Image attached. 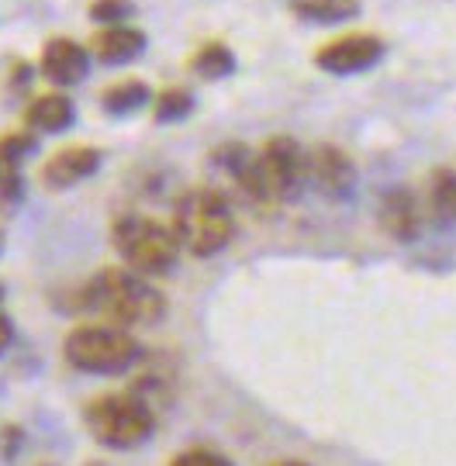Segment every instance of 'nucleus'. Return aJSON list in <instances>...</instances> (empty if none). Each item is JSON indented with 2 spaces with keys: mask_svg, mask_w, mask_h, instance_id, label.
<instances>
[{
  "mask_svg": "<svg viewBox=\"0 0 456 466\" xmlns=\"http://www.w3.org/2000/svg\"><path fill=\"white\" fill-rule=\"evenodd\" d=\"M0 252H4V228H0Z\"/></svg>",
  "mask_w": 456,
  "mask_h": 466,
  "instance_id": "27",
  "label": "nucleus"
},
{
  "mask_svg": "<svg viewBox=\"0 0 456 466\" xmlns=\"http://www.w3.org/2000/svg\"><path fill=\"white\" fill-rule=\"evenodd\" d=\"M21 117H25V128L38 135H63L76 125V104L63 90H49L28 100Z\"/></svg>",
  "mask_w": 456,
  "mask_h": 466,
  "instance_id": "15",
  "label": "nucleus"
},
{
  "mask_svg": "<svg viewBox=\"0 0 456 466\" xmlns=\"http://www.w3.org/2000/svg\"><path fill=\"white\" fill-rule=\"evenodd\" d=\"M360 0H290V15L301 17L304 25H342L360 17Z\"/></svg>",
  "mask_w": 456,
  "mask_h": 466,
  "instance_id": "18",
  "label": "nucleus"
},
{
  "mask_svg": "<svg viewBox=\"0 0 456 466\" xmlns=\"http://www.w3.org/2000/svg\"><path fill=\"white\" fill-rule=\"evenodd\" d=\"M15 346V321L0 311V356Z\"/></svg>",
  "mask_w": 456,
  "mask_h": 466,
  "instance_id": "25",
  "label": "nucleus"
},
{
  "mask_svg": "<svg viewBox=\"0 0 456 466\" xmlns=\"http://www.w3.org/2000/svg\"><path fill=\"white\" fill-rule=\"evenodd\" d=\"M384 38H377L370 32H353V35H339L332 42H325L315 52V66L321 73H332V76H356V73H367L384 59Z\"/></svg>",
  "mask_w": 456,
  "mask_h": 466,
  "instance_id": "7",
  "label": "nucleus"
},
{
  "mask_svg": "<svg viewBox=\"0 0 456 466\" xmlns=\"http://www.w3.org/2000/svg\"><path fill=\"white\" fill-rule=\"evenodd\" d=\"M111 246L121 256V263L142 273V277H169L180 267V242L169 225L149 215H118L111 225Z\"/></svg>",
  "mask_w": 456,
  "mask_h": 466,
  "instance_id": "3",
  "label": "nucleus"
},
{
  "mask_svg": "<svg viewBox=\"0 0 456 466\" xmlns=\"http://www.w3.org/2000/svg\"><path fill=\"white\" fill-rule=\"evenodd\" d=\"M84 425L107 450H138L156 432V408L136 390L101 394L84 408Z\"/></svg>",
  "mask_w": 456,
  "mask_h": 466,
  "instance_id": "4",
  "label": "nucleus"
},
{
  "mask_svg": "<svg viewBox=\"0 0 456 466\" xmlns=\"http://www.w3.org/2000/svg\"><path fill=\"white\" fill-rule=\"evenodd\" d=\"M187 66L194 76H201V80H228L232 73L238 69V59L232 46H225V42H204L201 49L194 52L190 59H187Z\"/></svg>",
  "mask_w": 456,
  "mask_h": 466,
  "instance_id": "19",
  "label": "nucleus"
},
{
  "mask_svg": "<svg viewBox=\"0 0 456 466\" xmlns=\"http://www.w3.org/2000/svg\"><path fill=\"white\" fill-rule=\"evenodd\" d=\"M32 76H35V69L28 66V63H15L11 73H7V86H11V90H28V86H32Z\"/></svg>",
  "mask_w": 456,
  "mask_h": 466,
  "instance_id": "24",
  "label": "nucleus"
},
{
  "mask_svg": "<svg viewBox=\"0 0 456 466\" xmlns=\"http://www.w3.org/2000/svg\"><path fill=\"white\" fill-rule=\"evenodd\" d=\"M256 163L270 204H288L308 187V149L294 135H270L256 149Z\"/></svg>",
  "mask_w": 456,
  "mask_h": 466,
  "instance_id": "6",
  "label": "nucleus"
},
{
  "mask_svg": "<svg viewBox=\"0 0 456 466\" xmlns=\"http://www.w3.org/2000/svg\"><path fill=\"white\" fill-rule=\"evenodd\" d=\"M169 466H232V460L215 450H187L180 456H173Z\"/></svg>",
  "mask_w": 456,
  "mask_h": 466,
  "instance_id": "22",
  "label": "nucleus"
},
{
  "mask_svg": "<svg viewBox=\"0 0 456 466\" xmlns=\"http://www.w3.org/2000/svg\"><path fill=\"white\" fill-rule=\"evenodd\" d=\"M169 228L184 252H190L194 259H211L236 238V208L218 187H190L173 204Z\"/></svg>",
  "mask_w": 456,
  "mask_h": 466,
  "instance_id": "2",
  "label": "nucleus"
},
{
  "mask_svg": "<svg viewBox=\"0 0 456 466\" xmlns=\"http://www.w3.org/2000/svg\"><path fill=\"white\" fill-rule=\"evenodd\" d=\"M80 308L104 318V325L115 329H149L167 318V298L163 290L128 267L97 269L90 280L80 287Z\"/></svg>",
  "mask_w": 456,
  "mask_h": 466,
  "instance_id": "1",
  "label": "nucleus"
},
{
  "mask_svg": "<svg viewBox=\"0 0 456 466\" xmlns=\"http://www.w3.org/2000/svg\"><path fill=\"white\" fill-rule=\"evenodd\" d=\"M156 94H152V86L146 80H118V84H111L107 90L101 94V104L107 115L115 117H128V115H138L142 107H149Z\"/></svg>",
  "mask_w": 456,
  "mask_h": 466,
  "instance_id": "17",
  "label": "nucleus"
},
{
  "mask_svg": "<svg viewBox=\"0 0 456 466\" xmlns=\"http://www.w3.org/2000/svg\"><path fill=\"white\" fill-rule=\"evenodd\" d=\"M38 466H52V463H38Z\"/></svg>",
  "mask_w": 456,
  "mask_h": 466,
  "instance_id": "30",
  "label": "nucleus"
},
{
  "mask_svg": "<svg viewBox=\"0 0 456 466\" xmlns=\"http://www.w3.org/2000/svg\"><path fill=\"white\" fill-rule=\"evenodd\" d=\"M194 104L198 100L187 86H167L152 100V117H156V125H177V121L194 115Z\"/></svg>",
  "mask_w": 456,
  "mask_h": 466,
  "instance_id": "20",
  "label": "nucleus"
},
{
  "mask_svg": "<svg viewBox=\"0 0 456 466\" xmlns=\"http://www.w3.org/2000/svg\"><path fill=\"white\" fill-rule=\"evenodd\" d=\"M211 169L218 173L221 180H228L232 190H238V198L249 200V204H270L263 180H259V163H256V152L242 142H221L218 149H211L208 156Z\"/></svg>",
  "mask_w": 456,
  "mask_h": 466,
  "instance_id": "8",
  "label": "nucleus"
},
{
  "mask_svg": "<svg viewBox=\"0 0 456 466\" xmlns=\"http://www.w3.org/2000/svg\"><path fill=\"white\" fill-rule=\"evenodd\" d=\"M308 184L332 200L350 198V190L356 187V163L350 159V152L329 146V142L311 146L308 149Z\"/></svg>",
  "mask_w": 456,
  "mask_h": 466,
  "instance_id": "10",
  "label": "nucleus"
},
{
  "mask_svg": "<svg viewBox=\"0 0 456 466\" xmlns=\"http://www.w3.org/2000/svg\"><path fill=\"white\" fill-rule=\"evenodd\" d=\"M17 450H25V432H21L17 425H4V429H0V456H4L7 463H15Z\"/></svg>",
  "mask_w": 456,
  "mask_h": 466,
  "instance_id": "23",
  "label": "nucleus"
},
{
  "mask_svg": "<svg viewBox=\"0 0 456 466\" xmlns=\"http://www.w3.org/2000/svg\"><path fill=\"white\" fill-rule=\"evenodd\" d=\"M0 300H4V283H0Z\"/></svg>",
  "mask_w": 456,
  "mask_h": 466,
  "instance_id": "28",
  "label": "nucleus"
},
{
  "mask_svg": "<svg viewBox=\"0 0 456 466\" xmlns=\"http://www.w3.org/2000/svg\"><path fill=\"white\" fill-rule=\"evenodd\" d=\"M377 218H380V228L398 242H411L422 232V208L408 187H390L377 204Z\"/></svg>",
  "mask_w": 456,
  "mask_h": 466,
  "instance_id": "14",
  "label": "nucleus"
},
{
  "mask_svg": "<svg viewBox=\"0 0 456 466\" xmlns=\"http://www.w3.org/2000/svg\"><path fill=\"white\" fill-rule=\"evenodd\" d=\"M273 466H308V463H298V460H284V463H273Z\"/></svg>",
  "mask_w": 456,
  "mask_h": 466,
  "instance_id": "26",
  "label": "nucleus"
},
{
  "mask_svg": "<svg viewBox=\"0 0 456 466\" xmlns=\"http://www.w3.org/2000/svg\"><path fill=\"white\" fill-rule=\"evenodd\" d=\"M63 356L73 370L90 373V377H118L128 373L142 360V346L132 332L104 325V321H90V325H76L63 342Z\"/></svg>",
  "mask_w": 456,
  "mask_h": 466,
  "instance_id": "5",
  "label": "nucleus"
},
{
  "mask_svg": "<svg viewBox=\"0 0 456 466\" xmlns=\"http://www.w3.org/2000/svg\"><path fill=\"white\" fill-rule=\"evenodd\" d=\"M86 466H104V463H86Z\"/></svg>",
  "mask_w": 456,
  "mask_h": 466,
  "instance_id": "29",
  "label": "nucleus"
},
{
  "mask_svg": "<svg viewBox=\"0 0 456 466\" xmlns=\"http://www.w3.org/2000/svg\"><path fill=\"white\" fill-rule=\"evenodd\" d=\"M86 17L101 28H111V25H128L136 17V4L132 0H94L86 7Z\"/></svg>",
  "mask_w": 456,
  "mask_h": 466,
  "instance_id": "21",
  "label": "nucleus"
},
{
  "mask_svg": "<svg viewBox=\"0 0 456 466\" xmlns=\"http://www.w3.org/2000/svg\"><path fill=\"white\" fill-rule=\"evenodd\" d=\"M425 211L432 221L442 225H453L456 221V169L442 167L429 173V184H425Z\"/></svg>",
  "mask_w": 456,
  "mask_h": 466,
  "instance_id": "16",
  "label": "nucleus"
},
{
  "mask_svg": "<svg viewBox=\"0 0 456 466\" xmlns=\"http://www.w3.org/2000/svg\"><path fill=\"white\" fill-rule=\"evenodd\" d=\"M104 156L101 149H94V146H63V149H56L42 163V187L46 190H69V187L84 184L90 180L97 169H101Z\"/></svg>",
  "mask_w": 456,
  "mask_h": 466,
  "instance_id": "12",
  "label": "nucleus"
},
{
  "mask_svg": "<svg viewBox=\"0 0 456 466\" xmlns=\"http://www.w3.org/2000/svg\"><path fill=\"white\" fill-rule=\"evenodd\" d=\"M38 149V135L32 128L25 132H0V208L15 211L25 200V173L21 163Z\"/></svg>",
  "mask_w": 456,
  "mask_h": 466,
  "instance_id": "11",
  "label": "nucleus"
},
{
  "mask_svg": "<svg viewBox=\"0 0 456 466\" xmlns=\"http://www.w3.org/2000/svg\"><path fill=\"white\" fill-rule=\"evenodd\" d=\"M90 63H94V56H90L84 42L59 35V38H49L42 46L38 73H42V80H49L52 90H69V86L84 84L86 73H90Z\"/></svg>",
  "mask_w": 456,
  "mask_h": 466,
  "instance_id": "9",
  "label": "nucleus"
},
{
  "mask_svg": "<svg viewBox=\"0 0 456 466\" xmlns=\"http://www.w3.org/2000/svg\"><path fill=\"white\" fill-rule=\"evenodd\" d=\"M86 49L101 66H128L146 56L149 35L138 25H111V28H97L94 38L86 42Z\"/></svg>",
  "mask_w": 456,
  "mask_h": 466,
  "instance_id": "13",
  "label": "nucleus"
}]
</instances>
